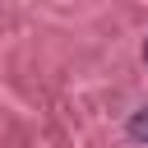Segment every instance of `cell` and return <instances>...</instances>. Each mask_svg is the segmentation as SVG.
Masks as SVG:
<instances>
[{
  "label": "cell",
  "mask_w": 148,
  "mask_h": 148,
  "mask_svg": "<svg viewBox=\"0 0 148 148\" xmlns=\"http://www.w3.org/2000/svg\"><path fill=\"white\" fill-rule=\"evenodd\" d=\"M125 134H130V139H134V143H148V106H143V111H134V116H130V125H125Z\"/></svg>",
  "instance_id": "cell-1"
},
{
  "label": "cell",
  "mask_w": 148,
  "mask_h": 148,
  "mask_svg": "<svg viewBox=\"0 0 148 148\" xmlns=\"http://www.w3.org/2000/svg\"><path fill=\"white\" fill-rule=\"evenodd\" d=\"M143 65H148V42H143Z\"/></svg>",
  "instance_id": "cell-2"
}]
</instances>
